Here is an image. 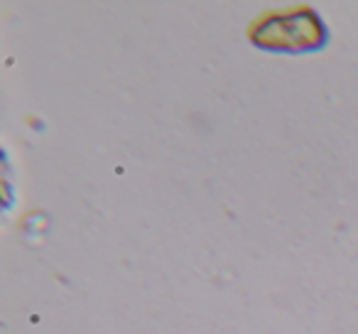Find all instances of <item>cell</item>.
Listing matches in <instances>:
<instances>
[{
    "label": "cell",
    "mask_w": 358,
    "mask_h": 334,
    "mask_svg": "<svg viewBox=\"0 0 358 334\" xmlns=\"http://www.w3.org/2000/svg\"><path fill=\"white\" fill-rule=\"evenodd\" d=\"M248 37L255 47L282 55H304L322 50L329 42V30L317 11L297 6L292 11L263 13L248 27Z\"/></svg>",
    "instance_id": "obj_1"
}]
</instances>
